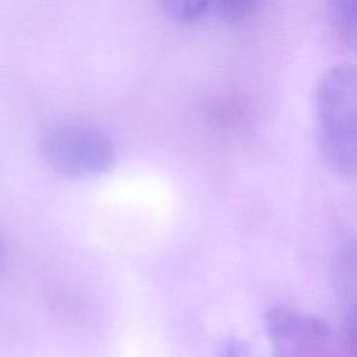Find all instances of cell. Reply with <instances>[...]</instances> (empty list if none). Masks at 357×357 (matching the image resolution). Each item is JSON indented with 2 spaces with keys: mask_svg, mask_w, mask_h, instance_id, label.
Wrapping results in <instances>:
<instances>
[{
  "mask_svg": "<svg viewBox=\"0 0 357 357\" xmlns=\"http://www.w3.org/2000/svg\"><path fill=\"white\" fill-rule=\"evenodd\" d=\"M356 71L342 64L329 68L315 92L317 142L329 170L351 180L357 170Z\"/></svg>",
  "mask_w": 357,
  "mask_h": 357,
  "instance_id": "6da1fadb",
  "label": "cell"
},
{
  "mask_svg": "<svg viewBox=\"0 0 357 357\" xmlns=\"http://www.w3.org/2000/svg\"><path fill=\"white\" fill-rule=\"evenodd\" d=\"M42 159L59 176L91 178L109 173L116 163V149L100 131L66 126L47 132L39 145Z\"/></svg>",
  "mask_w": 357,
  "mask_h": 357,
  "instance_id": "7a4b0ae2",
  "label": "cell"
},
{
  "mask_svg": "<svg viewBox=\"0 0 357 357\" xmlns=\"http://www.w3.org/2000/svg\"><path fill=\"white\" fill-rule=\"evenodd\" d=\"M272 357H329L331 329L312 314L289 307H273L264 315Z\"/></svg>",
  "mask_w": 357,
  "mask_h": 357,
  "instance_id": "3957f363",
  "label": "cell"
},
{
  "mask_svg": "<svg viewBox=\"0 0 357 357\" xmlns=\"http://www.w3.org/2000/svg\"><path fill=\"white\" fill-rule=\"evenodd\" d=\"M329 14L337 36L354 49L356 45V0H328Z\"/></svg>",
  "mask_w": 357,
  "mask_h": 357,
  "instance_id": "277c9868",
  "label": "cell"
},
{
  "mask_svg": "<svg viewBox=\"0 0 357 357\" xmlns=\"http://www.w3.org/2000/svg\"><path fill=\"white\" fill-rule=\"evenodd\" d=\"M218 0H162L165 13L177 22H194L202 18Z\"/></svg>",
  "mask_w": 357,
  "mask_h": 357,
  "instance_id": "5b68a950",
  "label": "cell"
},
{
  "mask_svg": "<svg viewBox=\"0 0 357 357\" xmlns=\"http://www.w3.org/2000/svg\"><path fill=\"white\" fill-rule=\"evenodd\" d=\"M259 0H218L215 4L216 14L222 21L238 22L244 20Z\"/></svg>",
  "mask_w": 357,
  "mask_h": 357,
  "instance_id": "8992f818",
  "label": "cell"
},
{
  "mask_svg": "<svg viewBox=\"0 0 357 357\" xmlns=\"http://www.w3.org/2000/svg\"><path fill=\"white\" fill-rule=\"evenodd\" d=\"M243 351H244V349L240 343H230L225 347L222 357H241Z\"/></svg>",
  "mask_w": 357,
  "mask_h": 357,
  "instance_id": "52a82bcc",
  "label": "cell"
},
{
  "mask_svg": "<svg viewBox=\"0 0 357 357\" xmlns=\"http://www.w3.org/2000/svg\"><path fill=\"white\" fill-rule=\"evenodd\" d=\"M0 257H1V252H0Z\"/></svg>",
  "mask_w": 357,
  "mask_h": 357,
  "instance_id": "ba28073f",
  "label": "cell"
}]
</instances>
